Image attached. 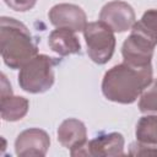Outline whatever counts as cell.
Masks as SVG:
<instances>
[{
  "label": "cell",
  "instance_id": "52a82bcc",
  "mask_svg": "<svg viewBox=\"0 0 157 157\" xmlns=\"http://www.w3.org/2000/svg\"><path fill=\"white\" fill-rule=\"evenodd\" d=\"M49 21L56 28H67L74 32H83L87 25L86 12L74 4L54 5L48 12Z\"/></svg>",
  "mask_w": 157,
  "mask_h": 157
},
{
  "label": "cell",
  "instance_id": "3957f363",
  "mask_svg": "<svg viewBox=\"0 0 157 157\" xmlns=\"http://www.w3.org/2000/svg\"><path fill=\"white\" fill-rule=\"evenodd\" d=\"M56 60L45 54H37L27 61L18 72V85L28 93H44L54 85V66Z\"/></svg>",
  "mask_w": 157,
  "mask_h": 157
},
{
  "label": "cell",
  "instance_id": "30bf717a",
  "mask_svg": "<svg viewBox=\"0 0 157 157\" xmlns=\"http://www.w3.org/2000/svg\"><path fill=\"white\" fill-rule=\"evenodd\" d=\"M58 141L70 152L83 147L87 144V129L85 124L75 118L65 119L56 131Z\"/></svg>",
  "mask_w": 157,
  "mask_h": 157
},
{
  "label": "cell",
  "instance_id": "277c9868",
  "mask_svg": "<svg viewBox=\"0 0 157 157\" xmlns=\"http://www.w3.org/2000/svg\"><path fill=\"white\" fill-rule=\"evenodd\" d=\"M83 37L87 44V54L93 63L103 65L112 59L117 42L110 27L102 21L90 22L83 29Z\"/></svg>",
  "mask_w": 157,
  "mask_h": 157
},
{
  "label": "cell",
  "instance_id": "6da1fadb",
  "mask_svg": "<svg viewBox=\"0 0 157 157\" xmlns=\"http://www.w3.org/2000/svg\"><path fill=\"white\" fill-rule=\"evenodd\" d=\"M152 82V65L134 66L121 63L110 67L102 80V93L112 102L134 103Z\"/></svg>",
  "mask_w": 157,
  "mask_h": 157
},
{
  "label": "cell",
  "instance_id": "9c48e42d",
  "mask_svg": "<svg viewBox=\"0 0 157 157\" xmlns=\"http://www.w3.org/2000/svg\"><path fill=\"white\" fill-rule=\"evenodd\" d=\"M155 47L156 45L145 37L131 32L130 36L123 43L121 55L124 61L130 65L147 66L151 65Z\"/></svg>",
  "mask_w": 157,
  "mask_h": 157
},
{
  "label": "cell",
  "instance_id": "2e32d148",
  "mask_svg": "<svg viewBox=\"0 0 157 157\" xmlns=\"http://www.w3.org/2000/svg\"><path fill=\"white\" fill-rule=\"evenodd\" d=\"M4 2L13 11L25 12L33 9L37 0H4Z\"/></svg>",
  "mask_w": 157,
  "mask_h": 157
},
{
  "label": "cell",
  "instance_id": "4fadbf2b",
  "mask_svg": "<svg viewBox=\"0 0 157 157\" xmlns=\"http://www.w3.org/2000/svg\"><path fill=\"white\" fill-rule=\"evenodd\" d=\"M135 136L141 144L157 146V114L141 117L136 124Z\"/></svg>",
  "mask_w": 157,
  "mask_h": 157
},
{
  "label": "cell",
  "instance_id": "ba28073f",
  "mask_svg": "<svg viewBox=\"0 0 157 157\" xmlns=\"http://www.w3.org/2000/svg\"><path fill=\"white\" fill-rule=\"evenodd\" d=\"M50 146L49 135L38 128L26 129L15 140V152L20 157L45 156Z\"/></svg>",
  "mask_w": 157,
  "mask_h": 157
},
{
  "label": "cell",
  "instance_id": "8fae6325",
  "mask_svg": "<svg viewBox=\"0 0 157 157\" xmlns=\"http://www.w3.org/2000/svg\"><path fill=\"white\" fill-rule=\"evenodd\" d=\"M76 32L67 28H56L49 34L48 45L49 48L59 54L60 56H66L71 54H77L81 52V44L75 34Z\"/></svg>",
  "mask_w": 157,
  "mask_h": 157
},
{
  "label": "cell",
  "instance_id": "7c38bea8",
  "mask_svg": "<svg viewBox=\"0 0 157 157\" xmlns=\"http://www.w3.org/2000/svg\"><path fill=\"white\" fill-rule=\"evenodd\" d=\"M29 102L27 98L21 96H1L0 110L1 118L5 121H17L21 120L28 112Z\"/></svg>",
  "mask_w": 157,
  "mask_h": 157
},
{
  "label": "cell",
  "instance_id": "9a60e30c",
  "mask_svg": "<svg viewBox=\"0 0 157 157\" xmlns=\"http://www.w3.org/2000/svg\"><path fill=\"white\" fill-rule=\"evenodd\" d=\"M139 109L144 114H157V78L153 80L141 93Z\"/></svg>",
  "mask_w": 157,
  "mask_h": 157
},
{
  "label": "cell",
  "instance_id": "7a4b0ae2",
  "mask_svg": "<svg viewBox=\"0 0 157 157\" xmlns=\"http://www.w3.org/2000/svg\"><path fill=\"white\" fill-rule=\"evenodd\" d=\"M1 58L10 69H21L38 54V47L27 26L12 17L0 18Z\"/></svg>",
  "mask_w": 157,
  "mask_h": 157
},
{
  "label": "cell",
  "instance_id": "5b68a950",
  "mask_svg": "<svg viewBox=\"0 0 157 157\" xmlns=\"http://www.w3.org/2000/svg\"><path fill=\"white\" fill-rule=\"evenodd\" d=\"M124 136L120 132H109L96 136L93 140L87 141V144L70 152L71 156H96V157H107V156H123L124 155Z\"/></svg>",
  "mask_w": 157,
  "mask_h": 157
},
{
  "label": "cell",
  "instance_id": "5bb4252c",
  "mask_svg": "<svg viewBox=\"0 0 157 157\" xmlns=\"http://www.w3.org/2000/svg\"><path fill=\"white\" fill-rule=\"evenodd\" d=\"M131 32L145 37L155 45H157V9L147 10L142 17L134 23Z\"/></svg>",
  "mask_w": 157,
  "mask_h": 157
},
{
  "label": "cell",
  "instance_id": "8992f818",
  "mask_svg": "<svg viewBox=\"0 0 157 157\" xmlns=\"http://www.w3.org/2000/svg\"><path fill=\"white\" fill-rule=\"evenodd\" d=\"M135 11L125 1L114 0L105 4L99 12V21L105 23L113 29V32L123 33L128 29H131L136 22Z\"/></svg>",
  "mask_w": 157,
  "mask_h": 157
},
{
  "label": "cell",
  "instance_id": "e0dca14e",
  "mask_svg": "<svg viewBox=\"0 0 157 157\" xmlns=\"http://www.w3.org/2000/svg\"><path fill=\"white\" fill-rule=\"evenodd\" d=\"M129 155H157V146L146 145L137 141L130 145Z\"/></svg>",
  "mask_w": 157,
  "mask_h": 157
}]
</instances>
